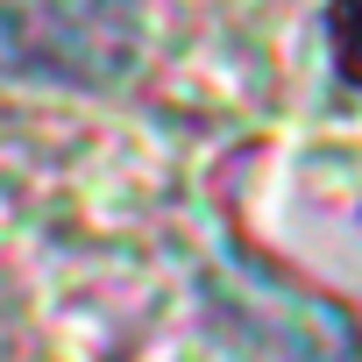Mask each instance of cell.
<instances>
[{
  "label": "cell",
  "mask_w": 362,
  "mask_h": 362,
  "mask_svg": "<svg viewBox=\"0 0 362 362\" xmlns=\"http://www.w3.org/2000/svg\"><path fill=\"white\" fill-rule=\"evenodd\" d=\"M327 50H334V71L362 93V0H334L327 8Z\"/></svg>",
  "instance_id": "cell-2"
},
{
  "label": "cell",
  "mask_w": 362,
  "mask_h": 362,
  "mask_svg": "<svg viewBox=\"0 0 362 362\" xmlns=\"http://www.w3.org/2000/svg\"><path fill=\"white\" fill-rule=\"evenodd\" d=\"M135 0H0V64L50 86H114L135 64Z\"/></svg>",
  "instance_id": "cell-1"
}]
</instances>
